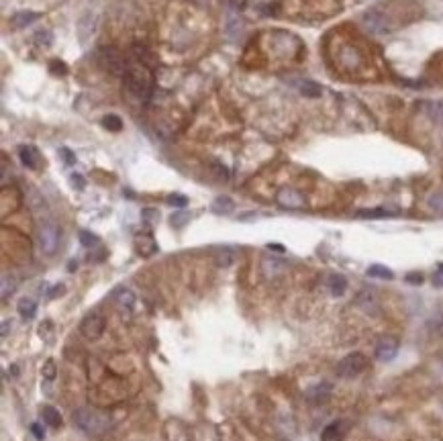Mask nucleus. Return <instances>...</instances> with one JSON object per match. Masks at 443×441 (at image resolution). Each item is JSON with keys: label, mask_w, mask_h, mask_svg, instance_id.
<instances>
[{"label": "nucleus", "mask_w": 443, "mask_h": 441, "mask_svg": "<svg viewBox=\"0 0 443 441\" xmlns=\"http://www.w3.org/2000/svg\"><path fill=\"white\" fill-rule=\"evenodd\" d=\"M123 88L131 98H137L141 102L149 100V96H151V68L135 61V66H131L125 72Z\"/></svg>", "instance_id": "1"}, {"label": "nucleus", "mask_w": 443, "mask_h": 441, "mask_svg": "<svg viewBox=\"0 0 443 441\" xmlns=\"http://www.w3.org/2000/svg\"><path fill=\"white\" fill-rule=\"evenodd\" d=\"M74 423L86 435H102L113 425V421H110V417L106 413L96 411V408H90V406L78 408V411L74 413Z\"/></svg>", "instance_id": "2"}, {"label": "nucleus", "mask_w": 443, "mask_h": 441, "mask_svg": "<svg viewBox=\"0 0 443 441\" xmlns=\"http://www.w3.org/2000/svg\"><path fill=\"white\" fill-rule=\"evenodd\" d=\"M59 237H61V231H59V225L53 218L41 220L39 227H37V243H39V249L45 256H53L57 251Z\"/></svg>", "instance_id": "3"}, {"label": "nucleus", "mask_w": 443, "mask_h": 441, "mask_svg": "<svg viewBox=\"0 0 443 441\" xmlns=\"http://www.w3.org/2000/svg\"><path fill=\"white\" fill-rule=\"evenodd\" d=\"M366 368H368L366 356L360 354V352H354V354H347V356L337 364V376H341V378H356V376H360Z\"/></svg>", "instance_id": "4"}, {"label": "nucleus", "mask_w": 443, "mask_h": 441, "mask_svg": "<svg viewBox=\"0 0 443 441\" xmlns=\"http://www.w3.org/2000/svg\"><path fill=\"white\" fill-rule=\"evenodd\" d=\"M98 64L108 72V74H115V76H121L125 70V59L121 57V53L113 47H102L98 49Z\"/></svg>", "instance_id": "5"}, {"label": "nucleus", "mask_w": 443, "mask_h": 441, "mask_svg": "<svg viewBox=\"0 0 443 441\" xmlns=\"http://www.w3.org/2000/svg\"><path fill=\"white\" fill-rule=\"evenodd\" d=\"M104 329H106V321H104L102 314H98V312L86 314V317L82 319V323H80V333H82L86 339H90V341L102 337Z\"/></svg>", "instance_id": "6"}, {"label": "nucleus", "mask_w": 443, "mask_h": 441, "mask_svg": "<svg viewBox=\"0 0 443 441\" xmlns=\"http://www.w3.org/2000/svg\"><path fill=\"white\" fill-rule=\"evenodd\" d=\"M362 25L374 35H386V33H390V31H392L388 19L380 11H366L362 15Z\"/></svg>", "instance_id": "7"}, {"label": "nucleus", "mask_w": 443, "mask_h": 441, "mask_svg": "<svg viewBox=\"0 0 443 441\" xmlns=\"http://www.w3.org/2000/svg\"><path fill=\"white\" fill-rule=\"evenodd\" d=\"M135 292L131 290V288H127V286H119V288H115L113 290V302L117 304V308L121 310V314L123 317H127V319H131V314H133V308H135Z\"/></svg>", "instance_id": "8"}, {"label": "nucleus", "mask_w": 443, "mask_h": 441, "mask_svg": "<svg viewBox=\"0 0 443 441\" xmlns=\"http://www.w3.org/2000/svg\"><path fill=\"white\" fill-rule=\"evenodd\" d=\"M396 354H398V339L396 337H382V339H378V343H376V348H374V356H376V360H380V362H392L394 358H396Z\"/></svg>", "instance_id": "9"}, {"label": "nucleus", "mask_w": 443, "mask_h": 441, "mask_svg": "<svg viewBox=\"0 0 443 441\" xmlns=\"http://www.w3.org/2000/svg\"><path fill=\"white\" fill-rule=\"evenodd\" d=\"M276 202L282 206V208H290V210H298V208H304V196L294 190V188H282V190L276 194Z\"/></svg>", "instance_id": "10"}, {"label": "nucleus", "mask_w": 443, "mask_h": 441, "mask_svg": "<svg viewBox=\"0 0 443 441\" xmlns=\"http://www.w3.org/2000/svg\"><path fill=\"white\" fill-rule=\"evenodd\" d=\"M241 31H243V21L241 17L235 13V11H229L227 13V23H225V37L229 41H237L241 37Z\"/></svg>", "instance_id": "11"}, {"label": "nucleus", "mask_w": 443, "mask_h": 441, "mask_svg": "<svg viewBox=\"0 0 443 441\" xmlns=\"http://www.w3.org/2000/svg\"><path fill=\"white\" fill-rule=\"evenodd\" d=\"M19 157H21V162H23L25 168H29V170H37L39 168V153H37L35 147L21 145L19 147Z\"/></svg>", "instance_id": "12"}, {"label": "nucleus", "mask_w": 443, "mask_h": 441, "mask_svg": "<svg viewBox=\"0 0 443 441\" xmlns=\"http://www.w3.org/2000/svg\"><path fill=\"white\" fill-rule=\"evenodd\" d=\"M343 437H345V423L341 421L329 423L321 433V441H343Z\"/></svg>", "instance_id": "13"}, {"label": "nucleus", "mask_w": 443, "mask_h": 441, "mask_svg": "<svg viewBox=\"0 0 443 441\" xmlns=\"http://www.w3.org/2000/svg\"><path fill=\"white\" fill-rule=\"evenodd\" d=\"M235 260H237V251L233 247H218L214 251V264L218 268H229L235 264Z\"/></svg>", "instance_id": "14"}, {"label": "nucleus", "mask_w": 443, "mask_h": 441, "mask_svg": "<svg viewBox=\"0 0 443 441\" xmlns=\"http://www.w3.org/2000/svg\"><path fill=\"white\" fill-rule=\"evenodd\" d=\"M262 270H264V274H266V278H276V276H280L284 270H286V264H284L282 260H278V258H264L262 260Z\"/></svg>", "instance_id": "15"}, {"label": "nucleus", "mask_w": 443, "mask_h": 441, "mask_svg": "<svg viewBox=\"0 0 443 441\" xmlns=\"http://www.w3.org/2000/svg\"><path fill=\"white\" fill-rule=\"evenodd\" d=\"M331 384L329 382H321V384H314L312 388H308L306 390V398L310 400V402H325L327 398H329V394H331Z\"/></svg>", "instance_id": "16"}, {"label": "nucleus", "mask_w": 443, "mask_h": 441, "mask_svg": "<svg viewBox=\"0 0 443 441\" xmlns=\"http://www.w3.org/2000/svg\"><path fill=\"white\" fill-rule=\"evenodd\" d=\"M41 419H43V423H45V425H49V427H53V429H59V427H61V423H63V419H61L59 411H57L55 406H51V404L41 406Z\"/></svg>", "instance_id": "17"}, {"label": "nucleus", "mask_w": 443, "mask_h": 441, "mask_svg": "<svg viewBox=\"0 0 443 441\" xmlns=\"http://www.w3.org/2000/svg\"><path fill=\"white\" fill-rule=\"evenodd\" d=\"M39 17H41V15L35 13V11H21V13H15V17L11 19V23H13V27H17V29H25L27 25L35 23Z\"/></svg>", "instance_id": "18"}, {"label": "nucleus", "mask_w": 443, "mask_h": 441, "mask_svg": "<svg viewBox=\"0 0 443 441\" xmlns=\"http://www.w3.org/2000/svg\"><path fill=\"white\" fill-rule=\"evenodd\" d=\"M17 310H19V314H21V317H23L25 321H31V319L35 317V312H37V302H35L33 298L25 296V298H21V300H19Z\"/></svg>", "instance_id": "19"}, {"label": "nucleus", "mask_w": 443, "mask_h": 441, "mask_svg": "<svg viewBox=\"0 0 443 441\" xmlns=\"http://www.w3.org/2000/svg\"><path fill=\"white\" fill-rule=\"evenodd\" d=\"M327 286H329V290H331L333 296H341V294L347 290V280H345V276H341V274H331L329 280H327Z\"/></svg>", "instance_id": "20"}, {"label": "nucleus", "mask_w": 443, "mask_h": 441, "mask_svg": "<svg viewBox=\"0 0 443 441\" xmlns=\"http://www.w3.org/2000/svg\"><path fill=\"white\" fill-rule=\"evenodd\" d=\"M78 33H80V41H86L92 33H94V15L92 13H86L80 23H78Z\"/></svg>", "instance_id": "21"}, {"label": "nucleus", "mask_w": 443, "mask_h": 441, "mask_svg": "<svg viewBox=\"0 0 443 441\" xmlns=\"http://www.w3.org/2000/svg\"><path fill=\"white\" fill-rule=\"evenodd\" d=\"M298 90H300L302 96H306V98H319L321 94H323V88H321L319 84H316V82H312V80H304V82H300Z\"/></svg>", "instance_id": "22"}, {"label": "nucleus", "mask_w": 443, "mask_h": 441, "mask_svg": "<svg viewBox=\"0 0 443 441\" xmlns=\"http://www.w3.org/2000/svg\"><path fill=\"white\" fill-rule=\"evenodd\" d=\"M212 212H216V214H229L233 208H235V204H233V200L229 198V196H216L214 200H212Z\"/></svg>", "instance_id": "23"}, {"label": "nucleus", "mask_w": 443, "mask_h": 441, "mask_svg": "<svg viewBox=\"0 0 443 441\" xmlns=\"http://www.w3.org/2000/svg\"><path fill=\"white\" fill-rule=\"evenodd\" d=\"M368 276H370V278H380V280H392V278H394L392 270H388L386 266H380V264L370 266V268H368Z\"/></svg>", "instance_id": "24"}, {"label": "nucleus", "mask_w": 443, "mask_h": 441, "mask_svg": "<svg viewBox=\"0 0 443 441\" xmlns=\"http://www.w3.org/2000/svg\"><path fill=\"white\" fill-rule=\"evenodd\" d=\"M394 212L386 210V208H368V210H358V216L360 218H386V216H392Z\"/></svg>", "instance_id": "25"}, {"label": "nucleus", "mask_w": 443, "mask_h": 441, "mask_svg": "<svg viewBox=\"0 0 443 441\" xmlns=\"http://www.w3.org/2000/svg\"><path fill=\"white\" fill-rule=\"evenodd\" d=\"M33 39H35L37 45H41V47H49V45L53 43V33H51L49 29H39Z\"/></svg>", "instance_id": "26"}, {"label": "nucleus", "mask_w": 443, "mask_h": 441, "mask_svg": "<svg viewBox=\"0 0 443 441\" xmlns=\"http://www.w3.org/2000/svg\"><path fill=\"white\" fill-rule=\"evenodd\" d=\"M15 288H17V280L5 272L3 274V300H7L15 292Z\"/></svg>", "instance_id": "27"}, {"label": "nucleus", "mask_w": 443, "mask_h": 441, "mask_svg": "<svg viewBox=\"0 0 443 441\" xmlns=\"http://www.w3.org/2000/svg\"><path fill=\"white\" fill-rule=\"evenodd\" d=\"M102 125H104L108 131H121V129H123V121H121V117H117V115H106V117H102Z\"/></svg>", "instance_id": "28"}, {"label": "nucleus", "mask_w": 443, "mask_h": 441, "mask_svg": "<svg viewBox=\"0 0 443 441\" xmlns=\"http://www.w3.org/2000/svg\"><path fill=\"white\" fill-rule=\"evenodd\" d=\"M427 204H429L431 210H435V212H443V192H435V194H431L429 200H427Z\"/></svg>", "instance_id": "29"}, {"label": "nucleus", "mask_w": 443, "mask_h": 441, "mask_svg": "<svg viewBox=\"0 0 443 441\" xmlns=\"http://www.w3.org/2000/svg\"><path fill=\"white\" fill-rule=\"evenodd\" d=\"M80 243L84 247H94V245H98V237L90 231H80Z\"/></svg>", "instance_id": "30"}, {"label": "nucleus", "mask_w": 443, "mask_h": 441, "mask_svg": "<svg viewBox=\"0 0 443 441\" xmlns=\"http://www.w3.org/2000/svg\"><path fill=\"white\" fill-rule=\"evenodd\" d=\"M190 218V214L186 212V210H178V212H174L172 214V218H170V223L174 225V227H184V223Z\"/></svg>", "instance_id": "31"}, {"label": "nucleus", "mask_w": 443, "mask_h": 441, "mask_svg": "<svg viewBox=\"0 0 443 441\" xmlns=\"http://www.w3.org/2000/svg\"><path fill=\"white\" fill-rule=\"evenodd\" d=\"M41 372H43V378H45V380H53V378L57 376V370H55V362H53V360H47Z\"/></svg>", "instance_id": "32"}, {"label": "nucleus", "mask_w": 443, "mask_h": 441, "mask_svg": "<svg viewBox=\"0 0 443 441\" xmlns=\"http://www.w3.org/2000/svg\"><path fill=\"white\" fill-rule=\"evenodd\" d=\"M166 200H168V204H172V206H176V208H184V206L188 204V198H186L184 194H170Z\"/></svg>", "instance_id": "33"}, {"label": "nucleus", "mask_w": 443, "mask_h": 441, "mask_svg": "<svg viewBox=\"0 0 443 441\" xmlns=\"http://www.w3.org/2000/svg\"><path fill=\"white\" fill-rule=\"evenodd\" d=\"M358 304H362V306H372L374 304V292L372 290H364V292H360V296H358Z\"/></svg>", "instance_id": "34"}, {"label": "nucleus", "mask_w": 443, "mask_h": 441, "mask_svg": "<svg viewBox=\"0 0 443 441\" xmlns=\"http://www.w3.org/2000/svg\"><path fill=\"white\" fill-rule=\"evenodd\" d=\"M429 115L433 117V121H443V102H431L429 104Z\"/></svg>", "instance_id": "35"}, {"label": "nucleus", "mask_w": 443, "mask_h": 441, "mask_svg": "<svg viewBox=\"0 0 443 441\" xmlns=\"http://www.w3.org/2000/svg\"><path fill=\"white\" fill-rule=\"evenodd\" d=\"M49 70H51V74H68V68H66V64L63 61H59V59H53L51 64H49Z\"/></svg>", "instance_id": "36"}, {"label": "nucleus", "mask_w": 443, "mask_h": 441, "mask_svg": "<svg viewBox=\"0 0 443 441\" xmlns=\"http://www.w3.org/2000/svg\"><path fill=\"white\" fill-rule=\"evenodd\" d=\"M59 155L63 157V162H66L68 166L76 164V155H74V153H72V151H70L68 147H61V149H59Z\"/></svg>", "instance_id": "37"}, {"label": "nucleus", "mask_w": 443, "mask_h": 441, "mask_svg": "<svg viewBox=\"0 0 443 441\" xmlns=\"http://www.w3.org/2000/svg\"><path fill=\"white\" fill-rule=\"evenodd\" d=\"M31 433L35 435L37 441H43V439H45V429H43L39 423H33V425H31Z\"/></svg>", "instance_id": "38"}, {"label": "nucleus", "mask_w": 443, "mask_h": 441, "mask_svg": "<svg viewBox=\"0 0 443 441\" xmlns=\"http://www.w3.org/2000/svg\"><path fill=\"white\" fill-rule=\"evenodd\" d=\"M72 184H74V188H78V190H84V186H86V182L80 174H72Z\"/></svg>", "instance_id": "39"}, {"label": "nucleus", "mask_w": 443, "mask_h": 441, "mask_svg": "<svg viewBox=\"0 0 443 441\" xmlns=\"http://www.w3.org/2000/svg\"><path fill=\"white\" fill-rule=\"evenodd\" d=\"M406 282H410V284H421L423 276H421V274H408V276H406Z\"/></svg>", "instance_id": "40"}, {"label": "nucleus", "mask_w": 443, "mask_h": 441, "mask_svg": "<svg viewBox=\"0 0 443 441\" xmlns=\"http://www.w3.org/2000/svg\"><path fill=\"white\" fill-rule=\"evenodd\" d=\"M433 284H435V286H443V266H441V270L433 276Z\"/></svg>", "instance_id": "41"}, {"label": "nucleus", "mask_w": 443, "mask_h": 441, "mask_svg": "<svg viewBox=\"0 0 443 441\" xmlns=\"http://www.w3.org/2000/svg\"><path fill=\"white\" fill-rule=\"evenodd\" d=\"M63 292V286L59 284V286H55V288H51V292H49V298H55L57 294H61Z\"/></svg>", "instance_id": "42"}, {"label": "nucleus", "mask_w": 443, "mask_h": 441, "mask_svg": "<svg viewBox=\"0 0 443 441\" xmlns=\"http://www.w3.org/2000/svg\"><path fill=\"white\" fill-rule=\"evenodd\" d=\"M268 249H270V251H284V247H282V245H278V243H270V245H268Z\"/></svg>", "instance_id": "43"}, {"label": "nucleus", "mask_w": 443, "mask_h": 441, "mask_svg": "<svg viewBox=\"0 0 443 441\" xmlns=\"http://www.w3.org/2000/svg\"><path fill=\"white\" fill-rule=\"evenodd\" d=\"M11 325H13L11 321H5V323H3V337H7V335H9V327H11Z\"/></svg>", "instance_id": "44"}]
</instances>
